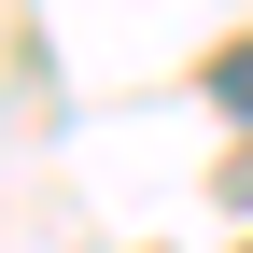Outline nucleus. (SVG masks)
<instances>
[{"label": "nucleus", "instance_id": "obj_1", "mask_svg": "<svg viewBox=\"0 0 253 253\" xmlns=\"http://www.w3.org/2000/svg\"><path fill=\"white\" fill-rule=\"evenodd\" d=\"M211 99H225V113H253V42L225 56V71H211Z\"/></svg>", "mask_w": 253, "mask_h": 253}]
</instances>
